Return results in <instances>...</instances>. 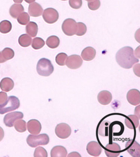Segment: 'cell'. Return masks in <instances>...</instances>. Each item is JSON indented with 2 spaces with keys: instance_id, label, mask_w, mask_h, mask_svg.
<instances>
[{
  "instance_id": "cell-33",
  "label": "cell",
  "mask_w": 140,
  "mask_h": 157,
  "mask_svg": "<svg viewBox=\"0 0 140 157\" xmlns=\"http://www.w3.org/2000/svg\"><path fill=\"white\" fill-rule=\"evenodd\" d=\"M67 58V54L65 53H60L57 55L56 57V63L61 66H64L66 64V62Z\"/></svg>"
},
{
  "instance_id": "cell-22",
  "label": "cell",
  "mask_w": 140,
  "mask_h": 157,
  "mask_svg": "<svg viewBox=\"0 0 140 157\" xmlns=\"http://www.w3.org/2000/svg\"><path fill=\"white\" fill-rule=\"evenodd\" d=\"M67 154V149L62 146H55L51 151V157H66Z\"/></svg>"
},
{
  "instance_id": "cell-23",
  "label": "cell",
  "mask_w": 140,
  "mask_h": 157,
  "mask_svg": "<svg viewBox=\"0 0 140 157\" xmlns=\"http://www.w3.org/2000/svg\"><path fill=\"white\" fill-rule=\"evenodd\" d=\"M14 87V82L13 79L8 77H6L2 79L0 82V88L2 90L5 92H9Z\"/></svg>"
},
{
  "instance_id": "cell-28",
  "label": "cell",
  "mask_w": 140,
  "mask_h": 157,
  "mask_svg": "<svg viewBox=\"0 0 140 157\" xmlns=\"http://www.w3.org/2000/svg\"><path fill=\"white\" fill-rule=\"evenodd\" d=\"M12 28V23L9 21L4 20L0 23V32L3 34L9 33Z\"/></svg>"
},
{
  "instance_id": "cell-43",
  "label": "cell",
  "mask_w": 140,
  "mask_h": 157,
  "mask_svg": "<svg viewBox=\"0 0 140 157\" xmlns=\"http://www.w3.org/2000/svg\"><path fill=\"white\" fill-rule=\"evenodd\" d=\"M85 1H88V2H90V1H93V0H85Z\"/></svg>"
},
{
  "instance_id": "cell-20",
  "label": "cell",
  "mask_w": 140,
  "mask_h": 157,
  "mask_svg": "<svg viewBox=\"0 0 140 157\" xmlns=\"http://www.w3.org/2000/svg\"><path fill=\"white\" fill-rule=\"evenodd\" d=\"M96 51L91 47H88L83 49L81 54L82 58L86 61H90L95 57Z\"/></svg>"
},
{
  "instance_id": "cell-19",
  "label": "cell",
  "mask_w": 140,
  "mask_h": 157,
  "mask_svg": "<svg viewBox=\"0 0 140 157\" xmlns=\"http://www.w3.org/2000/svg\"><path fill=\"white\" fill-rule=\"evenodd\" d=\"M126 127L130 129H135L139 124V119L136 115H129L126 117L125 120Z\"/></svg>"
},
{
  "instance_id": "cell-17",
  "label": "cell",
  "mask_w": 140,
  "mask_h": 157,
  "mask_svg": "<svg viewBox=\"0 0 140 157\" xmlns=\"http://www.w3.org/2000/svg\"><path fill=\"white\" fill-rule=\"evenodd\" d=\"M98 99L99 102L102 105H108L111 101L112 95L109 91H102L98 94Z\"/></svg>"
},
{
  "instance_id": "cell-30",
  "label": "cell",
  "mask_w": 140,
  "mask_h": 157,
  "mask_svg": "<svg viewBox=\"0 0 140 157\" xmlns=\"http://www.w3.org/2000/svg\"><path fill=\"white\" fill-rule=\"evenodd\" d=\"M17 20L19 24L26 25L30 21V16L26 12H23L18 16Z\"/></svg>"
},
{
  "instance_id": "cell-26",
  "label": "cell",
  "mask_w": 140,
  "mask_h": 157,
  "mask_svg": "<svg viewBox=\"0 0 140 157\" xmlns=\"http://www.w3.org/2000/svg\"><path fill=\"white\" fill-rule=\"evenodd\" d=\"M59 38L56 36H51L48 38L46 44L49 48L52 49L56 48L60 45Z\"/></svg>"
},
{
  "instance_id": "cell-6",
  "label": "cell",
  "mask_w": 140,
  "mask_h": 157,
  "mask_svg": "<svg viewBox=\"0 0 140 157\" xmlns=\"http://www.w3.org/2000/svg\"><path fill=\"white\" fill-rule=\"evenodd\" d=\"M72 130L68 124L64 123H60L55 128V133L59 138L65 139L68 138L71 134Z\"/></svg>"
},
{
  "instance_id": "cell-9",
  "label": "cell",
  "mask_w": 140,
  "mask_h": 157,
  "mask_svg": "<svg viewBox=\"0 0 140 157\" xmlns=\"http://www.w3.org/2000/svg\"><path fill=\"white\" fill-rule=\"evenodd\" d=\"M125 148L131 156L140 157V145L134 140L128 141L125 144Z\"/></svg>"
},
{
  "instance_id": "cell-10",
  "label": "cell",
  "mask_w": 140,
  "mask_h": 157,
  "mask_svg": "<svg viewBox=\"0 0 140 157\" xmlns=\"http://www.w3.org/2000/svg\"><path fill=\"white\" fill-rule=\"evenodd\" d=\"M83 62V60L80 56L73 55L67 58L66 64L69 68L71 69H77L82 66Z\"/></svg>"
},
{
  "instance_id": "cell-4",
  "label": "cell",
  "mask_w": 140,
  "mask_h": 157,
  "mask_svg": "<svg viewBox=\"0 0 140 157\" xmlns=\"http://www.w3.org/2000/svg\"><path fill=\"white\" fill-rule=\"evenodd\" d=\"M27 143L30 147L35 148L39 145H46L50 142V137L46 134L38 136L30 135L26 139Z\"/></svg>"
},
{
  "instance_id": "cell-32",
  "label": "cell",
  "mask_w": 140,
  "mask_h": 157,
  "mask_svg": "<svg viewBox=\"0 0 140 157\" xmlns=\"http://www.w3.org/2000/svg\"><path fill=\"white\" fill-rule=\"evenodd\" d=\"M87 27L86 25L82 22L77 23V30L76 35L78 36H82L86 33Z\"/></svg>"
},
{
  "instance_id": "cell-25",
  "label": "cell",
  "mask_w": 140,
  "mask_h": 157,
  "mask_svg": "<svg viewBox=\"0 0 140 157\" xmlns=\"http://www.w3.org/2000/svg\"><path fill=\"white\" fill-rule=\"evenodd\" d=\"M26 33L29 34L32 37H34L37 35L38 27V25L35 22L31 21L29 22L26 27Z\"/></svg>"
},
{
  "instance_id": "cell-41",
  "label": "cell",
  "mask_w": 140,
  "mask_h": 157,
  "mask_svg": "<svg viewBox=\"0 0 140 157\" xmlns=\"http://www.w3.org/2000/svg\"><path fill=\"white\" fill-rule=\"evenodd\" d=\"M24 1L27 2L28 3L30 4L35 2V0H24Z\"/></svg>"
},
{
  "instance_id": "cell-7",
  "label": "cell",
  "mask_w": 140,
  "mask_h": 157,
  "mask_svg": "<svg viewBox=\"0 0 140 157\" xmlns=\"http://www.w3.org/2000/svg\"><path fill=\"white\" fill-rule=\"evenodd\" d=\"M42 17L46 23L53 24L56 23L58 19L59 13L55 9L48 8L44 10Z\"/></svg>"
},
{
  "instance_id": "cell-29",
  "label": "cell",
  "mask_w": 140,
  "mask_h": 157,
  "mask_svg": "<svg viewBox=\"0 0 140 157\" xmlns=\"http://www.w3.org/2000/svg\"><path fill=\"white\" fill-rule=\"evenodd\" d=\"M14 128L18 132H23L26 131V122L24 120H19L14 124Z\"/></svg>"
},
{
  "instance_id": "cell-24",
  "label": "cell",
  "mask_w": 140,
  "mask_h": 157,
  "mask_svg": "<svg viewBox=\"0 0 140 157\" xmlns=\"http://www.w3.org/2000/svg\"><path fill=\"white\" fill-rule=\"evenodd\" d=\"M24 8L22 4H14L10 9V14L13 18H17L21 13L24 12Z\"/></svg>"
},
{
  "instance_id": "cell-42",
  "label": "cell",
  "mask_w": 140,
  "mask_h": 157,
  "mask_svg": "<svg viewBox=\"0 0 140 157\" xmlns=\"http://www.w3.org/2000/svg\"><path fill=\"white\" fill-rule=\"evenodd\" d=\"M14 2L17 3H21L23 2V0H13Z\"/></svg>"
},
{
  "instance_id": "cell-16",
  "label": "cell",
  "mask_w": 140,
  "mask_h": 157,
  "mask_svg": "<svg viewBox=\"0 0 140 157\" xmlns=\"http://www.w3.org/2000/svg\"><path fill=\"white\" fill-rule=\"evenodd\" d=\"M110 122L107 120H102L99 122L97 128V131L99 136L103 137H108L109 136V128Z\"/></svg>"
},
{
  "instance_id": "cell-34",
  "label": "cell",
  "mask_w": 140,
  "mask_h": 157,
  "mask_svg": "<svg viewBox=\"0 0 140 157\" xmlns=\"http://www.w3.org/2000/svg\"><path fill=\"white\" fill-rule=\"evenodd\" d=\"M34 156L35 157H47L48 156L47 152L46 149L43 147H38L35 149Z\"/></svg>"
},
{
  "instance_id": "cell-40",
  "label": "cell",
  "mask_w": 140,
  "mask_h": 157,
  "mask_svg": "<svg viewBox=\"0 0 140 157\" xmlns=\"http://www.w3.org/2000/svg\"><path fill=\"white\" fill-rule=\"evenodd\" d=\"M135 114L136 115V116L138 117V118L139 119H140V106L139 105H138V106L136 107V109H135Z\"/></svg>"
},
{
  "instance_id": "cell-2",
  "label": "cell",
  "mask_w": 140,
  "mask_h": 157,
  "mask_svg": "<svg viewBox=\"0 0 140 157\" xmlns=\"http://www.w3.org/2000/svg\"><path fill=\"white\" fill-rule=\"evenodd\" d=\"M37 71L40 75L48 77L54 72V66L51 61L48 59L42 58L38 63Z\"/></svg>"
},
{
  "instance_id": "cell-11",
  "label": "cell",
  "mask_w": 140,
  "mask_h": 157,
  "mask_svg": "<svg viewBox=\"0 0 140 157\" xmlns=\"http://www.w3.org/2000/svg\"><path fill=\"white\" fill-rule=\"evenodd\" d=\"M124 126L122 123L119 121H115L110 123L109 128V134L110 137L112 136H121L123 133Z\"/></svg>"
},
{
  "instance_id": "cell-3",
  "label": "cell",
  "mask_w": 140,
  "mask_h": 157,
  "mask_svg": "<svg viewBox=\"0 0 140 157\" xmlns=\"http://www.w3.org/2000/svg\"><path fill=\"white\" fill-rule=\"evenodd\" d=\"M19 99L14 96L9 97L8 100L4 104H0V114L3 115L9 112L18 109L20 106Z\"/></svg>"
},
{
  "instance_id": "cell-37",
  "label": "cell",
  "mask_w": 140,
  "mask_h": 157,
  "mask_svg": "<svg viewBox=\"0 0 140 157\" xmlns=\"http://www.w3.org/2000/svg\"><path fill=\"white\" fill-rule=\"evenodd\" d=\"M8 99V95L6 93L3 92H0V104H4Z\"/></svg>"
},
{
  "instance_id": "cell-35",
  "label": "cell",
  "mask_w": 140,
  "mask_h": 157,
  "mask_svg": "<svg viewBox=\"0 0 140 157\" xmlns=\"http://www.w3.org/2000/svg\"><path fill=\"white\" fill-rule=\"evenodd\" d=\"M88 6L90 9L92 10H96L99 8L100 6V1L99 0H93L88 2Z\"/></svg>"
},
{
  "instance_id": "cell-8",
  "label": "cell",
  "mask_w": 140,
  "mask_h": 157,
  "mask_svg": "<svg viewBox=\"0 0 140 157\" xmlns=\"http://www.w3.org/2000/svg\"><path fill=\"white\" fill-rule=\"evenodd\" d=\"M23 117L24 114L22 113L19 111L14 112L6 115L3 119V121L6 126L12 127L14 126V122L17 120L22 119Z\"/></svg>"
},
{
  "instance_id": "cell-1",
  "label": "cell",
  "mask_w": 140,
  "mask_h": 157,
  "mask_svg": "<svg viewBox=\"0 0 140 157\" xmlns=\"http://www.w3.org/2000/svg\"><path fill=\"white\" fill-rule=\"evenodd\" d=\"M116 60L119 66L125 69H130L134 64L139 62L135 56L133 49L129 46L120 49L116 54Z\"/></svg>"
},
{
  "instance_id": "cell-21",
  "label": "cell",
  "mask_w": 140,
  "mask_h": 157,
  "mask_svg": "<svg viewBox=\"0 0 140 157\" xmlns=\"http://www.w3.org/2000/svg\"><path fill=\"white\" fill-rule=\"evenodd\" d=\"M14 56V50L9 48H6L0 52V63L5 62L13 59Z\"/></svg>"
},
{
  "instance_id": "cell-38",
  "label": "cell",
  "mask_w": 140,
  "mask_h": 157,
  "mask_svg": "<svg viewBox=\"0 0 140 157\" xmlns=\"http://www.w3.org/2000/svg\"><path fill=\"white\" fill-rule=\"evenodd\" d=\"M68 157H81V155H80L79 153H77V152H72V153H70L68 155Z\"/></svg>"
},
{
  "instance_id": "cell-31",
  "label": "cell",
  "mask_w": 140,
  "mask_h": 157,
  "mask_svg": "<svg viewBox=\"0 0 140 157\" xmlns=\"http://www.w3.org/2000/svg\"><path fill=\"white\" fill-rule=\"evenodd\" d=\"M45 45V42L41 38L36 37L34 38L33 40L32 47L35 50L41 49Z\"/></svg>"
},
{
  "instance_id": "cell-5",
  "label": "cell",
  "mask_w": 140,
  "mask_h": 157,
  "mask_svg": "<svg viewBox=\"0 0 140 157\" xmlns=\"http://www.w3.org/2000/svg\"><path fill=\"white\" fill-rule=\"evenodd\" d=\"M62 31L68 36L76 34L77 30V23L74 19L67 18L65 20L62 25Z\"/></svg>"
},
{
  "instance_id": "cell-36",
  "label": "cell",
  "mask_w": 140,
  "mask_h": 157,
  "mask_svg": "<svg viewBox=\"0 0 140 157\" xmlns=\"http://www.w3.org/2000/svg\"><path fill=\"white\" fill-rule=\"evenodd\" d=\"M69 4L72 8L74 9L80 8L82 5V0H70Z\"/></svg>"
},
{
  "instance_id": "cell-18",
  "label": "cell",
  "mask_w": 140,
  "mask_h": 157,
  "mask_svg": "<svg viewBox=\"0 0 140 157\" xmlns=\"http://www.w3.org/2000/svg\"><path fill=\"white\" fill-rule=\"evenodd\" d=\"M43 11L42 7L38 2H34L29 6L28 12L31 17H40L42 14Z\"/></svg>"
},
{
  "instance_id": "cell-14",
  "label": "cell",
  "mask_w": 140,
  "mask_h": 157,
  "mask_svg": "<svg viewBox=\"0 0 140 157\" xmlns=\"http://www.w3.org/2000/svg\"><path fill=\"white\" fill-rule=\"evenodd\" d=\"M126 99L128 102L131 105H137L140 103L139 91L136 89L129 90L126 94Z\"/></svg>"
},
{
  "instance_id": "cell-39",
  "label": "cell",
  "mask_w": 140,
  "mask_h": 157,
  "mask_svg": "<svg viewBox=\"0 0 140 157\" xmlns=\"http://www.w3.org/2000/svg\"><path fill=\"white\" fill-rule=\"evenodd\" d=\"M4 137V131L3 128L0 126V142L2 140Z\"/></svg>"
},
{
  "instance_id": "cell-44",
  "label": "cell",
  "mask_w": 140,
  "mask_h": 157,
  "mask_svg": "<svg viewBox=\"0 0 140 157\" xmlns=\"http://www.w3.org/2000/svg\"><path fill=\"white\" fill-rule=\"evenodd\" d=\"M61 1H67V0H61Z\"/></svg>"
},
{
  "instance_id": "cell-13",
  "label": "cell",
  "mask_w": 140,
  "mask_h": 157,
  "mask_svg": "<svg viewBox=\"0 0 140 157\" xmlns=\"http://www.w3.org/2000/svg\"><path fill=\"white\" fill-rule=\"evenodd\" d=\"M86 150L90 155L98 157L101 154L102 148L98 142L92 141L87 144Z\"/></svg>"
},
{
  "instance_id": "cell-12",
  "label": "cell",
  "mask_w": 140,
  "mask_h": 157,
  "mask_svg": "<svg viewBox=\"0 0 140 157\" xmlns=\"http://www.w3.org/2000/svg\"><path fill=\"white\" fill-rule=\"evenodd\" d=\"M121 149L120 146L116 143H112L107 144L105 148V153L108 157L118 156L121 153Z\"/></svg>"
},
{
  "instance_id": "cell-15",
  "label": "cell",
  "mask_w": 140,
  "mask_h": 157,
  "mask_svg": "<svg viewBox=\"0 0 140 157\" xmlns=\"http://www.w3.org/2000/svg\"><path fill=\"white\" fill-rule=\"evenodd\" d=\"M27 128L29 132L32 134H39L42 129L41 124L38 120L33 119L28 121Z\"/></svg>"
},
{
  "instance_id": "cell-27",
  "label": "cell",
  "mask_w": 140,
  "mask_h": 157,
  "mask_svg": "<svg viewBox=\"0 0 140 157\" xmlns=\"http://www.w3.org/2000/svg\"><path fill=\"white\" fill-rule=\"evenodd\" d=\"M19 45L23 47L30 46L32 42V38L27 34L21 35L18 39Z\"/></svg>"
}]
</instances>
